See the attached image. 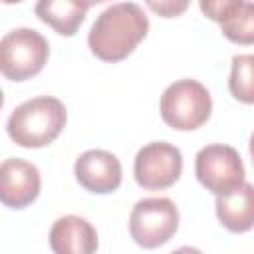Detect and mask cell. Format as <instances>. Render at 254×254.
Listing matches in <instances>:
<instances>
[{"instance_id": "6da1fadb", "label": "cell", "mask_w": 254, "mask_h": 254, "mask_svg": "<svg viewBox=\"0 0 254 254\" xmlns=\"http://www.w3.org/2000/svg\"><path fill=\"white\" fill-rule=\"evenodd\" d=\"M149 32V18L135 2H119L107 6L93 22L87 44L93 56L103 62L125 60Z\"/></svg>"}, {"instance_id": "7a4b0ae2", "label": "cell", "mask_w": 254, "mask_h": 254, "mask_svg": "<svg viewBox=\"0 0 254 254\" xmlns=\"http://www.w3.org/2000/svg\"><path fill=\"white\" fill-rule=\"evenodd\" d=\"M67 121L65 105L52 95H40L20 103L6 121L8 137L26 149L54 143Z\"/></svg>"}, {"instance_id": "3957f363", "label": "cell", "mask_w": 254, "mask_h": 254, "mask_svg": "<svg viewBox=\"0 0 254 254\" xmlns=\"http://www.w3.org/2000/svg\"><path fill=\"white\" fill-rule=\"evenodd\" d=\"M50 56L48 40L34 28H14L0 40V73L10 81L38 75Z\"/></svg>"}, {"instance_id": "277c9868", "label": "cell", "mask_w": 254, "mask_h": 254, "mask_svg": "<svg viewBox=\"0 0 254 254\" xmlns=\"http://www.w3.org/2000/svg\"><path fill=\"white\" fill-rule=\"evenodd\" d=\"M210 111V91L196 79H179L161 95V117L177 131L198 129L208 121Z\"/></svg>"}, {"instance_id": "5b68a950", "label": "cell", "mask_w": 254, "mask_h": 254, "mask_svg": "<svg viewBox=\"0 0 254 254\" xmlns=\"http://www.w3.org/2000/svg\"><path fill=\"white\" fill-rule=\"evenodd\" d=\"M179 228V208L167 196H151L135 202L129 216V234L141 248H159Z\"/></svg>"}, {"instance_id": "8992f818", "label": "cell", "mask_w": 254, "mask_h": 254, "mask_svg": "<svg viewBox=\"0 0 254 254\" xmlns=\"http://www.w3.org/2000/svg\"><path fill=\"white\" fill-rule=\"evenodd\" d=\"M194 175L212 194H224L246 183V171L238 151L222 143L206 145L196 153Z\"/></svg>"}, {"instance_id": "52a82bcc", "label": "cell", "mask_w": 254, "mask_h": 254, "mask_svg": "<svg viewBox=\"0 0 254 254\" xmlns=\"http://www.w3.org/2000/svg\"><path fill=\"white\" fill-rule=\"evenodd\" d=\"M183 173L181 151L167 141H153L135 155L133 175L139 187L147 190H163L173 187Z\"/></svg>"}, {"instance_id": "ba28073f", "label": "cell", "mask_w": 254, "mask_h": 254, "mask_svg": "<svg viewBox=\"0 0 254 254\" xmlns=\"http://www.w3.org/2000/svg\"><path fill=\"white\" fill-rule=\"evenodd\" d=\"M42 189V177L36 165L10 157L0 163V202L8 208L30 206Z\"/></svg>"}, {"instance_id": "9c48e42d", "label": "cell", "mask_w": 254, "mask_h": 254, "mask_svg": "<svg viewBox=\"0 0 254 254\" xmlns=\"http://www.w3.org/2000/svg\"><path fill=\"white\" fill-rule=\"evenodd\" d=\"M73 173L77 183L95 194H107L119 189L123 171L119 159L103 149H89L75 159Z\"/></svg>"}, {"instance_id": "30bf717a", "label": "cell", "mask_w": 254, "mask_h": 254, "mask_svg": "<svg viewBox=\"0 0 254 254\" xmlns=\"http://www.w3.org/2000/svg\"><path fill=\"white\" fill-rule=\"evenodd\" d=\"M200 10L210 20L220 24L222 34L230 42L244 46H250L254 42V6L250 2H200Z\"/></svg>"}, {"instance_id": "8fae6325", "label": "cell", "mask_w": 254, "mask_h": 254, "mask_svg": "<svg viewBox=\"0 0 254 254\" xmlns=\"http://www.w3.org/2000/svg\"><path fill=\"white\" fill-rule=\"evenodd\" d=\"M99 246L93 224L81 216H60L50 230V248L54 254H95Z\"/></svg>"}, {"instance_id": "7c38bea8", "label": "cell", "mask_w": 254, "mask_h": 254, "mask_svg": "<svg viewBox=\"0 0 254 254\" xmlns=\"http://www.w3.org/2000/svg\"><path fill=\"white\" fill-rule=\"evenodd\" d=\"M216 216L220 224L230 232H248L254 224V189L250 183H242L240 187L216 194Z\"/></svg>"}, {"instance_id": "4fadbf2b", "label": "cell", "mask_w": 254, "mask_h": 254, "mask_svg": "<svg viewBox=\"0 0 254 254\" xmlns=\"http://www.w3.org/2000/svg\"><path fill=\"white\" fill-rule=\"evenodd\" d=\"M91 2H75V0H40L34 6L36 16L52 26L62 36H73L77 28L83 24L85 14Z\"/></svg>"}, {"instance_id": "5bb4252c", "label": "cell", "mask_w": 254, "mask_h": 254, "mask_svg": "<svg viewBox=\"0 0 254 254\" xmlns=\"http://www.w3.org/2000/svg\"><path fill=\"white\" fill-rule=\"evenodd\" d=\"M254 56L244 54V56H234L232 58V67H230V79L228 87L230 93L242 101V103H252L254 101Z\"/></svg>"}, {"instance_id": "9a60e30c", "label": "cell", "mask_w": 254, "mask_h": 254, "mask_svg": "<svg viewBox=\"0 0 254 254\" xmlns=\"http://www.w3.org/2000/svg\"><path fill=\"white\" fill-rule=\"evenodd\" d=\"M151 10L159 12L163 18H173V16H179L181 12H185L189 8L187 2H149L147 4Z\"/></svg>"}, {"instance_id": "2e32d148", "label": "cell", "mask_w": 254, "mask_h": 254, "mask_svg": "<svg viewBox=\"0 0 254 254\" xmlns=\"http://www.w3.org/2000/svg\"><path fill=\"white\" fill-rule=\"evenodd\" d=\"M171 254H202V252L198 248H194V246H181V248L173 250Z\"/></svg>"}, {"instance_id": "e0dca14e", "label": "cell", "mask_w": 254, "mask_h": 254, "mask_svg": "<svg viewBox=\"0 0 254 254\" xmlns=\"http://www.w3.org/2000/svg\"><path fill=\"white\" fill-rule=\"evenodd\" d=\"M2 105H4V93H2V89H0V109H2Z\"/></svg>"}]
</instances>
